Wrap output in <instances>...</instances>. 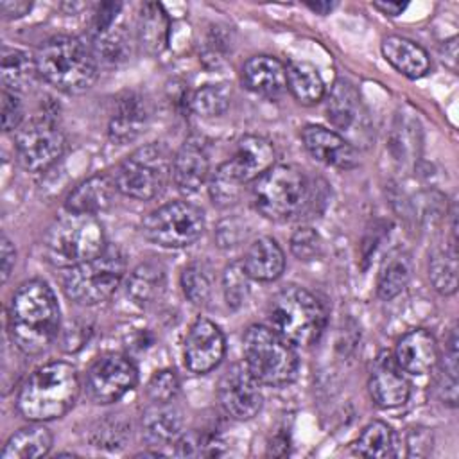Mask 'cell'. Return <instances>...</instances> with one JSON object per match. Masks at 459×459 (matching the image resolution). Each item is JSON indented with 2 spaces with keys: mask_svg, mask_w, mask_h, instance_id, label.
<instances>
[{
  "mask_svg": "<svg viewBox=\"0 0 459 459\" xmlns=\"http://www.w3.org/2000/svg\"><path fill=\"white\" fill-rule=\"evenodd\" d=\"M183 425L181 411L170 402H152L142 416V434L151 445H176Z\"/></svg>",
  "mask_w": 459,
  "mask_h": 459,
  "instance_id": "22",
  "label": "cell"
},
{
  "mask_svg": "<svg viewBox=\"0 0 459 459\" xmlns=\"http://www.w3.org/2000/svg\"><path fill=\"white\" fill-rule=\"evenodd\" d=\"M138 382L134 362L122 353L99 357L86 373V391L95 403H113L129 393Z\"/></svg>",
  "mask_w": 459,
  "mask_h": 459,
  "instance_id": "13",
  "label": "cell"
},
{
  "mask_svg": "<svg viewBox=\"0 0 459 459\" xmlns=\"http://www.w3.org/2000/svg\"><path fill=\"white\" fill-rule=\"evenodd\" d=\"M429 278L432 287L445 296L457 290V244H445L430 253Z\"/></svg>",
  "mask_w": 459,
  "mask_h": 459,
  "instance_id": "33",
  "label": "cell"
},
{
  "mask_svg": "<svg viewBox=\"0 0 459 459\" xmlns=\"http://www.w3.org/2000/svg\"><path fill=\"white\" fill-rule=\"evenodd\" d=\"M0 75L5 90H13L14 93L25 91L34 84L38 75L36 57L25 50L4 48Z\"/></svg>",
  "mask_w": 459,
  "mask_h": 459,
  "instance_id": "30",
  "label": "cell"
},
{
  "mask_svg": "<svg viewBox=\"0 0 459 459\" xmlns=\"http://www.w3.org/2000/svg\"><path fill=\"white\" fill-rule=\"evenodd\" d=\"M394 434L384 421H371L355 441V452L364 457H391L394 455Z\"/></svg>",
  "mask_w": 459,
  "mask_h": 459,
  "instance_id": "34",
  "label": "cell"
},
{
  "mask_svg": "<svg viewBox=\"0 0 459 459\" xmlns=\"http://www.w3.org/2000/svg\"><path fill=\"white\" fill-rule=\"evenodd\" d=\"M290 251L298 260L308 262L321 255L323 251V240L319 233L314 228L303 226L298 228L290 237Z\"/></svg>",
  "mask_w": 459,
  "mask_h": 459,
  "instance_id": "40",
  "label": "cell"
},
{
  "mask_svg": "<svg viewBox=\"0 0 459 459\" xmlns=\"http://www.w3.org/2000/svg\"><path fill=\"white\" fill-rule=\"evenodd\" d=\"M179 391V380L172 369L156 371L147 382V394L152 402H172Z\"/></svg>",
  "mask_w": 459,
  "mask_h": 459,
  "instance_id": "41",
  "label": "cell"
},
{
  "mask_svg": "<svg viewBox=\"0 0 459 459\" xmlns=\"http://www.w3.org/2000/svg\"><path fill=\"white\" fill-rule=\"evenodd\" d=\"M373 7L378 9L382 14L387 16H398L405 11L407 4L405 2H373Z\"/></svg>",
  "mask_w": 459,
  "mask_h": 459,
  "instance_id": "47",
  "label": "cell"
},
{
  "mask_svg": "<svg viewBox=\"0 0 459 459\" xmlns=\"http://www.w3.org/2000/svg\"><path fill=\"white\" fill-rule=\"evenodd\" d=\"M242 353L244 366L260 384L278 387L290 384L298 375L299 362L292 344L269 326H249L244 333Z\"/></svg>",
  "mask_w": 459,
  "mask_h": 459,
  "instance_id": "6",
  "label": "cell"
},
{
  "mask_svg": "<svg viewBox=\"0 0 459 459\" xmlns=\"http://www.w3.org/2000/svg\"><path fill=\"white\" fill-rule=\"evenodd\" d=\"M412 273L411 255L403 249H394L384 260L378 280H377V294L380 299L389 301L396 298L409 283Z\"/></svg>",
  "mask_w": 459,
  "mask_h": 459,
  "instance_id": "28",
  "label": "cell"
},
{
  "mask_svg": "<svg viewBox=\"0 0 459 459\" xmlns=\"http://www.w3.org/2000/svg\"><path fill=\"white\" fill-rule=\"evenodd\" d=\"M301 140L308 154L328 167L348 170L359 165L357 149L333 129L307 126L301 131Z\"/></svg>",
  "mask_w": 459,
  "mask_h": 459,
  "instance_id": "17",
  "label": "cell"
},
{
  "mask_svg": "<svg viewBox=\"0 0 459 459\" xmlns=\"http://www.w3.org/2000/svg\"><path fill=\"white\" fill-rule=\"evenodd\" d=\"M181 289L190 303L204 305L212 294L210 269L201 262L186 265L181 273Z\"/></svg>",
  "mask_w": 459,
  "mask_h": 459,
  "instance_id": "37",
  "label": "cell"
},
{
  "mask_svg": "<svg viewBox=\"0 0 459 459\" xmlns=\"http://www.w3.org/2000/svg\"><path fill=\"white\" fill-rule=\"evenodd\" d=\"M20 165L30 172L47 170L65 151V134L50 117H34L22 124L14 136Z\"/></svg>",
  "mask_w": 459,
  "mask_h": 459,
  "instance_id": "12",
  "label": "cell"
},
{
  "mask_svg": "<svg viewBox=\"0 0 459 459\" xmlns=\"http://www.w3.org/2000/svg\"><path fill=\"white\" fill-rule=\"evenodd\" d=\"M127 50H129V41L122 27L118 29L111 27L106 32L97 34L93 52L95 56H100V59L108 63H118L127 57Z\"/></svg>",
  "mask_w": 459,
  "mask_h": 459,
  "instance_id": "39",
  "label": "cell"
},
{
  "mask_svg": "<svg viewBox=\"0 0 459 459\" xmlns=\"http://www.w3.org/2000/svg\"><path fill=\"white\" fill-rule=\"evenodd\" d=\"M23 120V106L14 91L2 90V127L4 131H18Z\"/></svg>",
  "mask_w": 459,
  "mask_h": 459,
  "instance_id": "42",
  "label": "cell"
},
{
  "mask_svg": "<svg viewBox=\"0 0 459 459\" xmlns=\"http://www.w3.org/2000/svg\"><path fill=\"white\" fill-rule=\"evenodd\" d=\"M224 351L226 339L221 328L210 319H195L185 337V366L195 375L210 373L221 364V360L224 359Z\"/></svg>",
  "mask_w": 459,
  "mask_h": 459,
  "instance_id": "15",
  "label": "cell"
},
{
  "mask_svg": "<svg viewBox=\"0 0 459 459\" xmlns=\"http://www.w3.org/2000/svg\"><path fill=\"white\" fill-rule=\"evenodd\" d=\"M170 36V20L167 11L158 2L142 5L138 18V39L145 52L160 54L167 48Z\"/></svg>",
  "mask_w": 459,
  "mask_h": 459,
  "instance_id": "26",
  "label": "cell"
},
{
  "mask_svg": "<svg viewBox=\"0 0 459 459\" xmlns=\"http://www.w3.org/2000/svg\"><path fill=\"white\" fill-rule=\"evenodd\" d=\"M43 249L54 267H75L106 249L104 228L95 215L68 212L48 226Z\"/></svg>",
  "mask_w": 459,
  "mask_h": 459,
  "instance_id": "4",
  "label": "cell"
},
{
  "mask_svg": "<svg viewBox=\"0 0 459 459\" xmlns=\"http://www.w3.org/2000/svg\"><path fill=\"white\" fill-rule=\"evenodd\" d=\"M287 88L305 106L319 102L325 95V82L317 68L307 61H290L287 65Z\"/></svg>",
  "mask_w": 459,
  "mask_h": 459,
  "instance_id": "31",
  "label": "cell"
},
{
  "mask_svg": "<svg viewBox=\"0 0 459 459\" xmlns=\"http://www.w3.org/2000/svg\"><path fill=\"white\" fill-rule=\"evenodd\" d=\"M380 48L385 61L409 79H420L430 70L427 50L407 38L387 36L382 39Z\"/></svg>",
  "mask_w": 459,
  "mask_h": 459,
  "instance_id": "25",
  "label": "cell"
},
{
  "mask_svg": "<svg viewBox=\"0 0 459 459\" xmlns=\"http://www.w3.org/2000/svg\"><path fill=\"white\" fill-rule=\"evenodd\" d=\"M222 290L230 308H238L246 303L249 294V276L242 262H231L222 274Z\"/></svg>",
  "mask_w": 459,
  "mask_h": 459,
  "instance_id": "38",
  "label": "cell"
},
{
  "mask_svg": "<svg viewBox=\"0 0 459 459\" xmlns=\"http://www.w3.org/2000/svg\"><path fill=\"white\" fill-rule=\"evenodd\" d=\"M337 4L335 2H308L307 7L317 14H328Z\"/></svg>",
  "mask_w": 459,
  "mask_h": 459,
  "instance_id": "48",
  "label": "cell"
},
{
  "mask_svg": "<svg viewBox=\"0 0 459 459\" xmlns=\"http://www.w3.org/2000/svg\"><path fill=\"white\" fill-rule=\"evenodd\" d=\"M147 120L149 109L145 99L134 91H126L118 97L109 118L108 133L111 142L118 145L133 142L145 129Z\"/></svg>",
  "mask_w": 459,
  "mask_h": 459,
  "instance_id": "20",
  "label": "cell"
},
{
  "mask_svg": "<svg viewBox=\"0 0 459 459\" xmlns=\"http://www.w3.org/2000/svg\"><path fill=\"white\" fill-rule=\"evenodd\" d=\"M360 99L353 84L344 79H337L328 95L326 113L333 127L348 131L359 122Z\"/></svg>",
  "mask_w": 459,
  "mask_h": 459,
  "instance_id": "29",
  "label": "cell"
},
{
  "mask_svg": "<svg viewBox=\"0 0 459 459\" xmlns=\"http://www.w3.org/2000/svg\"><path fill=\"white\" fill-rule=\"evenodd\" d=\"M421 443H432V436L429 432H425V429H420V430H416L409 436V455H425L421 446L429 454L432 446H427V445H421Z\"/></svg>",
  "mask_w": 459,
  "mask_h": 459,
  "instance_id": "45",
  "label": "cell"
},
{
  "mask_svg": "<svg viewBox=\"0 0 459 459\" xmlns=\"http://www.w3.org/2000/svg\"><path fill=\"white\" fill-rule=\"evenodd\" d=\"M52 446V434L47 427L34 421V425L16 430L2 450V459H34L47 455Z\"/></svg>",
  "mask_w": 459,
  "mask_h": 459,
  "instance_id": "27",
  "label": "cell"
},
{
  "mask_svg": "<svg viewBox=\"0 0 459 459\" xmlns=\"http://www.w3.org/2000/svg\"><path fill=\"white\" fill-rule=\"evenodd\" d=\"M369 394L382 409H394L407 402L411 384L389 351H382L371 368Z\"/></svg>",
  "mask_w": 459,
  "mask_h": 459,
  "instance_id": "16",
  "label": "cell"
},
{
  "mask_svg": "<svg viewBox=\"0 0 459 459\" xmlns=\"http://www.w3.org/2000/svg\"><path fill=\"white\" fill-rule=\"evenodd\" d=\"M38 75L59 91L77 95L93 86L99 75L97 56L75 36H54L36 52Z\"/></svg>",
  "mask_w": 459,
  "mask_h": 459,
  "instance_id": "3",
  "label": "cell"
},
{
  "mask_svg": "<svg viewBox=\"0 0 459 459\" xmlns=\"http://www.w3.org/2000/svg\"><path fill=\"white\" fill-rule=\"evenodd\" d=\"M61 312L52 289L41 280H30L18 287L7 310V328L13 344L38 355L57 337Z\"/></svg>",
  "mask_w": 459,
  "mask_h": 459,
  "instance_id": "1",
  "label": "cell"
},
{
  "mask_svg": "<svg viewBox=\"0 0 459 459\" xmlns=\"http://www.w3.org/2000/svg\"><path fill=\"white\" fill-rule=\"evenodd\" d=\"M122 9V4L120 2H104L99 5L97 9V14L93 18V29L97 34H102L106 32L108 29H111L118 11Z\"/></svg>",
  "mask_w": 459,
  "mask_h": 459,
  "instance_id": "43",
  "label": "cell"
},
{
  "mask_svg": "<svg viewBox=\"0 0 459 459\" xmlns=\"http://www.w3.org/2000/svg\"><path fill=\"white\" fill-rule=\"evenodd\" d=\"M242 81L253 93L273 99L287 88V66L273 56H255L244 63Z\"/></svg>",
  "mask_w": 459,
  "mask_h": 459,
  "instance_id": "21",
  "label": "cell"
},
{
  "mask_svg": "<svg viewBox=\"0 0 459 459\" xmlns=\"http://www.w3.org/2000/svg\"><path fill=\"white\" fill-rule=\"evenodd\" d=\"M242 265L251 280L273 281L285 269V255L274 238L260 237L249 244Z\"/></svg>",
  "mask_w": 459,
  "mask_h": 459,
  "instance_id": "24",
  "label": "cell"
},
{
  "mask_svg": "<svg viewBox=\"0 0 459 459\" xmlns=\"http://www.w3.org/2000/svg\"><path fill=\"white\" fill-rule=\"evenodd\" d=\"M14 260H16V251L13 242L2 235L0 238V273H2V283H5L9 280V274L14 267Z\"/></svg>",
  "mask_w": 459,
  "mask_h": 459,
  "instance_id": "44",
  "label": "cell"
},
{
  "mask_svg": "<svg viewBox=\"0 0 459 459\" xmlns=\"http://www.w3.org/2000/svg\"><path fill=\"white\" fill-rule=\"evenodd\" d=\"M30 9L29 2H2V13L5 18H18L23 16Z\"/></svg>",
  "mask_w": 459,
  "mask_h": 459,
  "instance_id": "46",
  "label": "cell"
},
{
  "mask_svg": "<svg viewBox=\"0 0 459 459\" xmlns=\"http://www.w3.org/2000/svg\"><path fill=\"white\" fill-rule=\"evenodd\" d=\"M230 88L226 84H204L194 91L190 108L201 117H221L230 108Z\"/></svg>",
  "mask_w": 459,
  "mask_h": 459,
  "instance_id": "36",
  "label": "cell"
},
{
  "mask_svg": "<svg viewBox=\"0 0 459 459\" xmlns=\"http://www.w3.org/2000/svg\"><path fill=\"white\" fill-rule=\"evenodd\" d=\"M393 357L402 371L411 375H427L439 360L437 342L430 332L414 328L396 342Z\"/></svg>",
  "mask_w": 459,
  "mask_h": 459,
  "instance_id": "19",
  "label": "cell"
},
{
  "mask_svg": "<svg viewBox=\"0 0 459 459\" xmlns=\"http://www.w3.org/2000/svg\"><path fill=\"white\" fill-rule=\"evenodd\" d=\"M204 231V213L192 203L172 201L152 210L142 221V233L161 247H186Z\"/></svg>",
  "mask_w": 459,
  "mask_h": 459,
  "instance_id": "11",
  "label": "cell"
},
{
  "mask_svg": "<svg viewBox=\"0 0 459 459\" xmlns=\"http://www.w3.org/2000/svg\"><path fill=\"white\" fill-rule=\"evenodd\" d=\"M77 394V369L68 362L54 360L30 373L20 389L16 405L25 420L41 423L66 414Z\"/></svg>",
  "mask_w": 459,
  "mask_h": 459,
  "instance_id": "2",
  "label": "cell"
},
{
  "mask_svg": "<svg viewBox=\"0 0 459 459\" xmlns=\"http://www.w3.org/2000/svg\"><path fill=\"white\" fill-rule=\"evenodd\" d=\"M165 289V273L156 264L138 265L127 280V296L140 307L152 305Z\"/></svg>",
  "mask_w": 459,
  "mask_h": 459,
  "instance_id": "32",
  "label": "cell"
},
{
  "mask_svg": "<svg viewBox=\"0 0 459 459\" xmlns=\"http://www.w3.org/2000/svg\"><path fill=\"white\" fill-rule=\"evenodd\" d=\"M172 178V158L163 143L152 142L133 151L117 169V190L131 199L158 197Z\"/></svg>",
  "mask_w": 459,
  "mask_h": 459,
  "instance_id": "10",
  "label": "cell"
},
{
  "mask_svg": "<svg viewBox=\"0 0 459 459\" xmlns=\"http://www.w3.org/2000/svg\"><path fill=\"white\" fill-rule=\"evenodd\" d=\"M217 398L222 411L238 421L251 420L264 405L260 382L242 364H233L222 375Z\"/></svg>",
  "mask_w": 459,
  "mask_h": 459,
  "instance_id": "14",
  "label": "cell"
},
{
  "mask_svg": "<svg viewBox=\"0 0 459 459\" xmlns=\"http://www.w3.org/2000/svg\"><path fill=\"white\" fill-rule=\"evenodd\" d=\"M210 160L204 142L199 136L186 138L172 158V181L179 192L195 194L206 181Z\"/></svg>",
  "mask_w": 459,
  "mask_h": 459,
  "instance_id": "18",
  "label": "cell"
},
{
  "mask_svg": "<svg viewBox=\"0 0 459 459\" xmlns=\"http://www.w3.org/2000/svg\"><path fill=\"white\" fill-rule=\"evenodd\" d=\"M269 319L273 330L290 344L310 346L325 330L326 310L312 292L290 285L273 298Z\"/></svg>",
  "mask_w": 459,
  "mask_h": 459,
  "instance_id": "7",
  "label": "cell"
},
{
  "mask_svg": "<svg viewBox=\"0 0 459 459\" xmlns=\"http://www.w3.org/2000/svg\"><path fill=\"white\" fill-rule=\"evenodd\" d=\"M124 274V253L117 246H106L99 256L70 267L63 278V289L74 303L91 307L106 301L117 290Z\"/></svg>",
  "mask_w": 459,
  "mask_h": 459,
  "instance_id": "9",
  "label": "cell"
},
{
  "mask_svg": "<svg viewBox=\"0 0 459 459\" xmlns=\"http://www.w3.org/2000/svg\"><path fill=\"white\" fill-rule=\"evenodd\" d=\"M256 210L271 221H289L310 203V183L296 165H273L253 186Z\"/></svg>",
  "mask_w": 459,
  "mask_h": 459,
  "instance_id": "8",
  "label": "cell"
},
{
  "mask_svg": "<svg viewBox=\"0 0 459 459\" xmlns=\"http://www.w3.org/2000/svg\"><path fill=\"white\" fill-rule=\"evenodd\" d=\"M274 147L269 140L246 134L238 140L233 156L219 165L210 181V197L217 206L235 204L242 194V186L256 181L274 165Z\"/></svg>",
  "mask_w": 459,
  "mask_h": 459,
  "instance_id": "5",
  "label": "cell"
},
{
  "mask_svg": "<svg viewBox=\"0 0 459 459\" xmlns=\"http://www.w3.org/2000/svg\"><path fill=\"white\" fill-rule=\"evenodd\" d=\"M115 179L104 174H97L77 185L66 197L65 208L70 213L95 215L111 206L115 197Z\"/></svg>",
  "mask_w": 459,
  "mask_h": 459,
  "instance_id": "23",
  "label": "cell"
},
{
  "mask_svg": "<svg viewBox=\"0 0 459 459\" xmlns=\"http://www.w3.org/2000/svg\"><path fill=\"white\" fill-rule=\"evenodd\" d=\"M131 437V423L120 414H109L99 420L90 430V443L95 448L117 450L126 446Z\"/></svg>",
  "mask_w": 459,
  "mask_h": 459,
  "instance_id": "35",
  "label": "cell"
}]
</instances>
